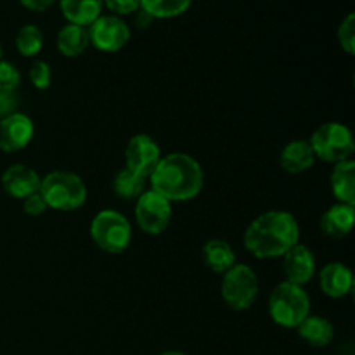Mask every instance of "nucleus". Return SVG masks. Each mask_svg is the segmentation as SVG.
Here are the masks:
<instances>
[{
    "mask_svg": "<svg viewBox=\"0 0 355 355\" xmlns=\"http://www.w3.org/2000/svg\"><path fill=\"white\" fill-rule=\"evenodd\" d=\"M87 30L90 44L107 54L121 51L130 40V26L114 14H101Z\"/></svg>",
    "mask_w": 355,
    "mask_h": 355,
    "instance_id": "nucleus-9",
    "label": "nucleus"
},
{
    "mask_svg": "<svg viewBox=\"0 0 355 355\" xmlns=\"http://www.w3.org/2000/svg\"><path fill=\"white\" fill-rule=\"evenodd\" d=\"M336 37H338V44L343 51L349 55L355 54V16L354 12H350L345 19L340 23L338 31H336Z\"/></svg>",
    "mask_w": 355,
    "mask_h": 355,
    "instance_id": "nucleus-26",
    "label": "nucleus"
},
{
    "mask_svg": "<svg viewBox=\"0 0 355 355\" xmlns=\"http://www.w3.org/2000/svg\"><path fill=\"white\" fill-rule=\"evenodd\" d=\"M17 106H19V99H17L16 92H3V90H0V120L16 113Z\"/></svg>",
    "mask_w": 355,
    "mask_h": 355,
    "instance_id": "nucleus-30",
    "label": "nucleus"
},
{
    "mask_svg": "<svg viewBox=\"0 0 355 355\" xmlns=\"http://www.w3.org/2000/svg\"><path fill=\"white\" fill-rule=\"evenodd\" d=\"M19 2L26 9L35 10V12H42V10H47L55 0H19Z\"/></svg>",
    "mask_w": 355,
    "mask_h": 355,
    "instance_id": "nucleus-32",
    "label": "nucleus"
},
{
    "mask_svg": "<svg viewBox=\"0 0 355 355\" xmlns=\"http://www.w3.org/2000/svg\"><path fill=\"white\" fill-rule=\"evenodd\" d=\"M259 277L246 263H236L222 274L220 295L232 311H248L259 297Z\"/></svg>",
    "mask_w": 355,
    "mask_h": 355,
    "instance_id": "nucleus-7",
    "label": "nucleus"
},
{
    "mask_svg": "<svg viewBox=\"0 0 355 355\" xmlns=\"http://www.w3.org/2000/svg\"><path fill=\"white\" fill-rule=\"evenodd\" d=\"M103 6H106L114 16H128L134 14L141 7V0H103Z\"/></svg>",
    "mask_w": 355,
    "mask_h": 355,
    "instance_id": "nucleus-28",
    "label": "nucleus"
},
{
    "mask_svg": "<svg viewBox=\"0 0 355 355\" xmlns=\"http://www.w3.org/2000/svg\"><path fill=\"white\" fill-rule=\"evenodd\" d=\"M21 83V73L12 62L0 61V90L3 92H16Z\"/></svg>",
    "mask_w": 355,
    "mask_h": 355,
    "instance_id": "nucleus-27",
    "label": "nucleus"
},
{
    "mask_svg": "<svg viewBox=\"0 0 355 355\" xmlns=\"http://www.w3.org/2000/svg\"><path fill=\"white\" fill-rule=\"evenodd\" d=\"M355 222V207L354 205L335 203L329 207L319 220V229L326 238H345L350 234Z\"/></svg>",
    "mask_w": 355,
    "mask_h": 355,
    "instance_id": "nucleus-15",
    "label": "nucleus"
},
{
    "mask_svg": "<svg viewBox=\"0 0 355 355\" xmlns=\"http://www.w3.org/2000/svg\"><path fill=\"white\" fill-rule=\"evenodd\" d=\"M162 159V148L149 134H135L125 148V168L149 179Z\"/></svg>",
    "mask_w": 355,
    "mask_h": 355,
    "instance_id": "nucleus-10",
    "label": "nucleus"
},
{
    "mask_svg": "<svg viewBox=\"0 0 355 355\" xmlns=\"http://www.w3.org/2000/svg\"><path fill=\"white\" fill-rule=\"evenodd\" d=\"M111 189H113L114 196L121 198L125 201L137 200L142 193L146 191V179L137 175L135 172L128 168H121L116 172L111 182Z\"/></svg>",
    "mask_w": 355,
    "mask_h": 355,
    "instance_id": "nucleus-22",
    "label": "nucleus"
},
{
    "mask_svg": "<svg viewBox=\"0 0 355 355\" xmlns=\"http://www.w3.org/2000/svg\"><path fill=\"white\" fill-rule=\"evenodd\" d=\"M321 291L329 298H345L352 293L354 274L345 263L331 262L324 266L319 274Z\"/></svg>",
    "mask_w": 355,
    "mask_h": 355,
    "instance_id": "nucleus-14",
    "label": "nucleus"
},
{
    "mask_svg": "<svg viewBox=\"0 0 355 355\" xmlns=\"http://www.w3.org/2000/svg\"><path fill=\"white\" fill-rule=\"evenodd\" d=\"M153 23H155V17L149 16L144 9H141V7L134 12V24L139 30H146V28L151 26Z\"/></svg>",
    "mask_w": 355,
    "mask_h": 355,
    "instance_id": "nucleus-31",
    "label": "nucleus"
},
{
    "mask_svg": "<svg viewBox=\"0 0 355 355\" xmlns=\"http://www.w3.org/2000/svg\"><path fill=\"white\" fill-rule=\"evenodd\" d=\"M298 336L304 340L307 345L322 349L328 347L335 338V328L326 318L318 314H309L297 328Z\"/></svg>",
    "mask_w": 355,
    "mask_h": 355,
    "instance_id": "nucleus-18",
    "label": "nucleus"
},
{
    "mask_svg": "<svg viewBox=\"0 0 355 355\" xmlns=\"http://www.w3.org/2000/svg\"><path fill=\"white\" fill-rule=\"evenodd\" d=\"M311 314V298L298 284H277L269 297V315L277 326L288 329H297L298 324Z\"/></svg>",
    "mask_w": 355,
    "mask_h": 355,
    "instance_id": "nucleus-4",
    "label": "nucleus"
},
{
    "mask_svg": "<svg viewBox=\"0 0 355 355\" xmlns=\"http://www.w3.org/2000/svg\"><path fill=\"white\" fill-rule=\"evenodd\" d=\"M283 272L288 283L305 286L315 276V255L307 245L297 243L283 257Z\"/></svg>",
    "mask_w": 355,
    "mask_h": 355,
    "instance_id": "nucleus-12",
    "label": "nucleus"
},
{
    "mask_svg": "<svg viewBox=\"0 0 355 355\" xmlns=\"http://www.w3.org/2000/svg\"><path fill=\"white\" fill-rule=\"evenodd\" d=\"M193 0H141V9H144L155 19H170L186 12Z\"/></svg>",
    "mask_w": 355,
    "mask_h": 355,
    "instance_id": "nucleus-23",
    "label": "nucleus"
},
{
    "mask_svg": "<svg viewBox=\"0 0 355 355\" xmlns=\"http://www.w3.org/2000/svg\"><path fill=\"white\" fill-rule=\"evenodd\" d=\"M135 222L146 234L158 236L168 229L172 222V203L153 189H146L135 200Z\"/></svg>",
    "mask_w": 355,
    "mask_h": 355,
    "instance_id": "nucleus-8",
    "label": "nucleus"
},
{
    "mask_svg": "<svg viewBox=\"0 0 355 355\" xmlns=\"http://www.w3.org/2000/svg\"><path fill=\"white\" fill-rule=\"evenodd\" d=\"M90 238L101 252L118 255L130 246L132 225L120 211L101 210L90 222Z\"/></svg>",
    "mask_w": 355,
    "mask_h": 355,
    "instance_id": "nucleus-6",
    "label": "nucleus"
},
{
    "mask_svg": "<svg viewBox=\"0 0 355 355\" xmlns=\"http://www.w3.org/2000/svg\"><path fill=\"white\" fill-rule=\"evenodd\" d=\"M28 76H30V82L35 89H38V90L49 89L52 83L51 64L45 61H42V59H37V61L31 62Z\"/></svg>",
    "mask_w": 355,
    "mask_h": 355,
    "instance_id": "nucleus-25",
    "label": "nucleus"
},
{
    "mask_svg": "<svg viewBox=\"0 0 355 355\" xmlns=\"http://www.w3.org/2000/svg\"><path fill=\"white\" fill-rule=\"evenodd\" d=\"M333 196L338 203L354 205L355 207V162L345 159L333 165L331 177H329Z\"/></svg>",
    "mask_w": 355,
    "mask_h": 355,
    "instance_id": "nucleus-17",
    "label": "nucleus"
},
{
    "mask_svg": "<svg viewBox=\"0 0 355 355\" xmlns=\"http://www.w3.org/2000/svg\"><path fill=\"white\" fill-rule=\"evenodd\" d=\"M62 16L68 23L89 28L103 14V0H59Z\"/></svg>",
    "mask_w": 355,
    "mask_h": 355,
    "instance_id": "nucleus-19",
    "label": "nucleus"
},
{
    "mask_svg": "<svg viewBox=\"0 0 355 355\" xmlns=\"http://www.w3.org/2000/svg\"><path fill=\"white\" fill-rule=\"evenodd\" d=\"M23 201V210L26 215H31V217H38V215L44 214L47 210V203H45L44 196L40 194V191L26 196Z\"/></svg>",
    "mask_w": 355,
    "mask_h": 355,
    "instance_id": "nucleus-29",
    "label": "nucleus"
},
{
    "mask_svg": "<svg viewBox=\"0 0 355 355\" xmlns=\"http://www.w3.org/2000/svg\"><path fill=\"white\" fill-rule=\"evenodd\" d=\"M309 144L315 158L333 163V165L352 159L355 149L352 130L340 121H328V123L319 125L309 139Z\"/></svg>",
    "mask_w": 355,
    "mask_h": 355,
    "instance_id": "nucleus-5",
    "label": "nucleus"
},
{
    "mask_svg": "<svg viewBox=\"0 0 355 355\" xmlns=\"http://www.w3.org/2000/svg\"><path fill=\"white\" fill-rule=\"evenodd\" d=\"M243 243L255 259H281L300 243V225L290 211H266L250 222Z\"/></svg>",
    "mask_w": 355,
    "mask_h": 355,
    "instance_id": "nucleus-1",
    "label": "nucleus"
},
{
    "mask_svg": "<svg viewBox=\"0 0 355 355\" xmlns=\"http://www.w3.org/2000/svg\"><path fill=\"white\" fill-rule=\"evenodd\" d=\"M35 135V125L28 114L16 113L0 120V151L16 153L26 148Z\"/></svg>",
    "mask_w": 355,
    "mask_h": 355,
    "instance_id": "nucleus-11",
    "label": "nucleus"
},
{
    "mask_svg": "<svg viewBox=\"0 0 355 355\" xmlns=\"http://www.w3.org/2000/svg\"><path fill=\"white\" fill-rule=\"evenodd\" d=\"M203 262L211 272L225 274L232 266H236V252L227 241L224 239H210L205 243L203 250Z\"/></svg>",
    "mask_w": 355,
    "mask_h": 355,
    "instance_id": "nucleus-20",
    "label": "nucleus"
},
{
    "mask_svg": "<svg viewBox=\"0 0 355 355\" xmlns=\"http://www.w3.org/2000/svg\"><path fill=\"white\" fill-rule=\"evenodd\" d=\"M0 182H2L3 191L9 196L16 198V200H24L26 196H30V194L37 193L40 189L42 177L31 166L23 165V163H16V165H10L2 173Z\"/></svg>",
    "mask_w": 355,
    "mask_h": 355,
    "instance_id": "nucleus-13",
    "label": "nucleus"
},
{
    "mask_svg": "<svg viewBox=\"0 0 355 355\" xmlns=\"http://www.w3.org/2000/svg\"><path fill=\"white\" fill-rule=\"evenodd\" d=\"M0 61H2V45H0Z\"/></svg>",
    "mask_w": 355,
    "mask_h": 355,
    "instance_id": "nucleus-34",
    "label": "nucleus"
},
{
    "mask_svg": "<svg viewBox=\"0 0 355 355\" xmlns=\"http://www.w3.org/2000/svg\"><path fill=\"white\" fill-rule=\"evenodd\" d=\"M162 355H187V354L180 352V350H166V352H163Z\"/></svg>",
    "mask_w": 355,
    "mask_h": 355,
    "instance_id": "nucleus-33",
    "label": "nucleus"
},
{
    "mask_svg": "<svg viewBox=\"0 0 355 355\" xmlns=\"http://www.w3.org/2000/svg\"><path fill=\"white\" fill-rule=\"evenodd\" d=\"M40 194L47 208L58 211H75L87 201V186L78 173L68 170H54L42 177Z\"/></svg>",
    "mask_w": 355,
    "mask_h": 355,
    "instance_id": "nucleus-3",
    "label": "nucleus"
},
{
    "mask_svg": "<svg viewBox=\"0 0 355 355\" xmlns=\"http://www.w3.org/2000/svg\"><path fill=\"white\" fill-rule=\"evenodd\" d=\"M315 163V155L309 141H291L281 149L279 165L288 173H304L311 170Z\"/></svg>",
    "mask_w": 355,
    "mask_h": 355,
    "instance_id": "nucleus-16",
    "label": "nucleus"
},
{
    "mask_svg": "<svg viewBox=\"0 0 355 355\" xmlns=\"http://www.w3.org/2000/svg\"><path fill=\"white\" fill-rule=\"evenodd\" d=\"M149 189L162 194L170 203L194 200L205 186V173L200 162L186 153L162 156L155 172L149 175Z\"/></svg>",
    "mask_w": 355,
    "mask_h": 355,
    "instance_id": "nucleus-2",
    "label": "nucleus"
},
{
    "mask_svg": "<svg viewBox=\"0 0 355 355\" xmlns=\"http://www.w3.org/2000/svg\"><path fill=\"white\" fill-rule=\"evenodd\" d=\"M55 45H58V51L66 58H78L90 45L89 30L85 26L68 23L59 30Z\"/></svg>",
    "mask_w": 355,
    "mask_h": 355,
    "instance_id": "nucleus-21",
    "label": "nucleus"
},
{
    "mask_svg": "<svg viewBox=\"0 0 355 355\" xmlns=\"http://www.w3.org/2000/svg\"><path fill=\"white\" fill-rule=\"evenodd\" d=\"M44 47V33L37 24H24L16 35V49L24 58H35Z\"/></svg>",
    "mask_w": 355,
    "mask_h": 355,
    "instance_id": "nucleus-24",
    "label": "nucleus"
}]
</instances>
